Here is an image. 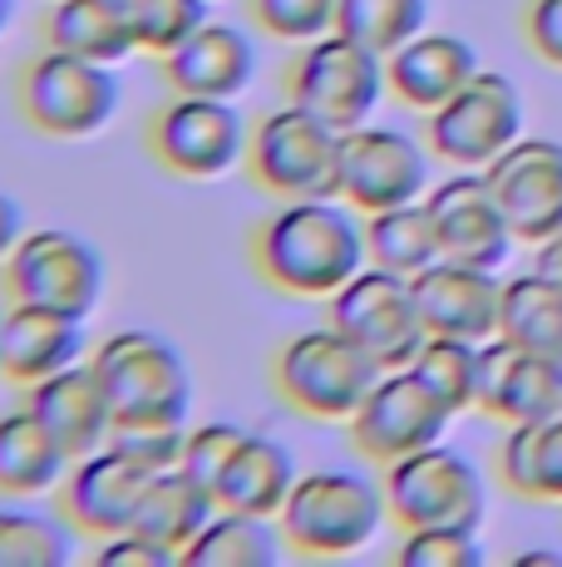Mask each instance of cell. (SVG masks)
I'll list each match as a JSON object with an SVG mask.
<instances>
[{
  "mask_svg": "<svg viewBox=\"0 0 562 567\" xmlns=\"http://www.w3.org/2000/svg\"><path fill=\"white\" fill-rule=\"evenodd\" d=\"M252 261L281 297L331 301L345 281L371 267L365 213L345 198H291L252 233Z\"/></svg>",
  "mask_w": 562,
  "mask_h": 567,
  "instance_id": "cell-1",
  "label": "cell"
},
{
  "mask_svg": "<svg viewBox=\"0 0 562 567\" xmlns=\"http://www.w3.org/2000/svg\"><path fill=\"white\" fill-rule=\"evenodd\" d=\"M277 523L296 558H355L381 538L391 504H385V484L355 468H311L296 478Z\"/></svg>",
  "mask_w": 562,
  "mask_h": 567,
  "instance_id": "cell-2",
  "label": "cell"
},
{
  "mask_svg": "<svg viewBox=\"0 0 562 567\" xmlns=\"http://www.w3.org/2000/svg\"><path fill=\"white\" fill-rule=\"evenodd\" d=\"M110 395L114 424H188L192 410V370L188 355L158 331L124 326L90 351Z\"/></svg>",
  "mask_w": 562,
  "mask_h": 567,
  "instance_id": "cell-3",
  "label": "cell"
},
{
  "mask_svg": "<svg viewBox=\"0 0 562 567\" xmlns=\"http://www.w3.org/2000/svg\"><path fill=\"white\" fill-rule=\"evenodd\" d=\"M385 365L371 351L351 341L341 326L296 331L272 361V385L296 414L326 424H351V414L365 405Z\"/></svg>",
  "mask_w": 562,
  "mask_h": 567,
  "instance_id": "cell-4",
  "label": "cell"
},
{
  "mask_svg": "<svg viewBox=\"0 0 562 567\" xmlns=\"http://www.w3.org/2000/svg\"><path fill=\"white\" fill-rule=\"evenodd\" d=\"M247 173L277 203L291 198H341V128L306 114L301 104L272 109L252 124Z\"/></svg>",
  "mask_w": 562,
  "mask_h": 567,
  "instance_id": "cell-5",
  "label": "cell"
},
{
  "mask_svg": "<svg viewBox=\"0 0 562 567\" xmlns=\"http://www.w3.org/2000/svg\"><path fill=\"white\" fill-rule=\"evenodd\" d=\"M287 94L306 114L326 118L331 128L351 134V128L371 124V114L391 94L385 54L365 50L361 40L331 30V35L311 40V45H296V60L287 70Z\"/></svg>",
  "mask_w": 562,
  "mask_h": 567,
  "instance_id": "cell-6",
  "label": "cell"
},
{
  "mask_svg": "<svg viewBox=\"0 0 562 567\" xmlns=\"http://www.w3.org/2000/svg\"><path fill=\"white\" fill-rule=\"evenodd\" d=\"M118 104H124V94H118L114 64L84 60V54L55 45L35 54L20 74V109L50 138H94L100 128L114 124Z\"/></svg>",
  "mask_w": 562,
  "mask_h": 567,
  "instance_id": "cell-7",
  "label": "cell"
},
{
  "mask_svg": "<svg viewBox=\"0 0 562 567\" xmlns=\"http://www.w3.org/2000/svg\"><path fill=\"white\" fill-rule=\"evenodd\" d=\"M385 504L399 533L409 528H479L483 523V478L469 454L445 440L385 464Z\"/></svg>",
  "mask_w": 562,
  "mask_h": 567,
  "instance_id": "cell-8",
  "label": "cell"
},
{
  "mask_svg": "<svg viewBox=\"0 0 562 567\" xmlns=\"http://www.w3.org/2000/svg\"><path fill=\"white\" fill-rule=\"evenodd\" d=\"M252 128H247L237 100H208V94H173L148 124V154L168 173L192 183H212L247 158Z\"/></svg>",
  "mask_w": 562,
  "mask_h": 567,
  "instance_id": "cell-9",
  "label": "cell"
},
{
  "mask_svg": "<svg viewBox=\"0 0 562 567\" xmlns=\"http://www.w3.org/2000/svg\"><path fill=\"white\" fill-rule=\"evenodd\" d=\"M429 154L449 168H489L523 138V100L499 70H479L449 104L425 114Z\"/></svg>",
  "mask_w": 562,
  "mask_h": 567,
  "instance_id": "cell-10",
  "label": "cell"
},
{
  "mask_svg": "<svg viewBox=\"0 0 562 567\" xmlns=\"http://www.w3.org/2000/svg\"><path fill=\"white\" fill-rule=\"evenodd\" d=\"M331 326H341L361 351H371L385 370H399L425 346V316L415 301V281L385 267H365L331 297Z\"/></svg>",
  "mask_w": 562,
  "mask_h": 567,
  "instance_id": "cell-11",
  "label": "cell"
},
{
  "mask_svg": "<svg viewBox=\"0 0 562 567\" xmlns=\"http://www.w3.org/2000/svg\"><path fill=\"white\" fill-rule=\"evenodd\" d=\"M429 144L391 124H361L341 134V198L365 217L429 198Z\"/></svg>",
  "mask_w": 562,
  "mask_h": 567,
  "instance_id": "cell-12",
  "label": "cell"
},
{
  "mask_svg": "<svg viewBox=\"0 0 562 567\" xmlns=\"http://www.w3.org/2000/svg\"><path fill=\"white\" fill-rule=\"evenodd\" d=\"M6 291L10 301H40V307L90 316L104 297V257L64 227L25 233L20 247L6 257Z\"/></svg>",
  "mask_w": 562,
  "mask_h": 567,
  "instance_id": "cell-13",
  "label": "cell"
},
{
  "mask_svg": "<svg viewBox=\"0 0 562 567\" xmlns=\"http://www.w3.org/2000/svg\"><path fill=\"white\" fill-rule=\"evenodd\" d=\"M449 405L415 375L409 365L385 370L375 380V390L365 395V405L351 414V444L365 454L371 464H395L415 450L445 440L449 430Z\"/></svg>",
  "mask_w": 562,
  "mask_h": 567,
  "instance_id": "cell-14",
  "label": "cell"
},
{
  "mask_svg": "<svg viewBox=\"0 0 562 567\" xmlns=\"http://www.w3.org/2000/svg\"><path fill=\"white\" fill-rule=\"evenodd\" d=\"M425 203H429V217H435L439 252L445 257L473 261V267H489V271H499L513 257L518 233L483 168H459L439 188H429Z\"/></svg>",
  "mask_w": 562,
  "mask_h": 567,
  "instance_id": "cell-15",
  "label": "cell"
},
{
  "mask_svg": "<svg viewBox=\"0 0 562 567\" xmlns=\"http://www.w3.org/2000/svg\"><path fill=\"white\" fill-rule=\"evenodd\" d=\"M154 478H158V468H148L128 450H118V444H104V450L74 460L70 478L60 484L64 518L80 533H90V538H114V533L134 528Z\"/></svg>",
  "mask_w": 562,
  "mask_h": 567,
  "instance_id": "cell-16",
  "label": "cell"
},
{
  "mask_svg": "<svg viewBox=\"0 0 562 567\" xmlns=\"http://www.w3.org/2000/svg\"><path fill=\"white\" fill-rule=\"evenodd\" d=\"M483 173H489L493 193H499L518 243L538 247L543 237L562 233V144L558 138H518Z\"/></svg>",
  "mask_w": 562,
  "mask_h": 567,
  "instance_id": "cell-17",
  "label": "cell"
},
{
  "mask_svg": "<svg viewBox=\"0 0 562 567\" xmlns=\"http://www.w3.org/2000/svg\"><path fill=\"white\" fill-rule=\"evenodd\" d=\"M415 281V301L429 336H464V341H493L503 321V281L499 271L473 261L439 257Z\"/></svg>",
  "mask_w": 562,
  "mask_h": 567,
  "instance_id": "cell-18",
  "label": "cell"
},
{
  "mask_svg": "<svg viewBox=\"0 0 562 567\" xmlns=\"http://www.w3.org/2000/svg\"><path fill=\"white\" fill-rule=\"evenodd\" d=\"M80 361H90L84 316L40 307V301H10V311H0V365L10 385L30 390Z\"/></svg>",
  "mask_w": 562,
  "mask_h": 567,
  "instance_id": "cell-19",
  "label": "cell"
},
{
  "mask_svg": "<svg viewBox=\"0 0 562 567\" xmlns=\"http://www.w3.org/2000/svg\"><path fill=\"white\" fill-rule=\"evenodd\" d=\"M479 410L503 424H538L562 414V361L523 351L508 336L479 346Z\"/></svg>",
  "mask_w": 562,
  "mask_h": 567,
  "instance_id": "cell-20",
  "label": "cell"
},
{
  "mask_svg": "<svg viewBox=\"0 0 562 567\" xmlns=\"http://www.w3.org/2000/svg\"><path fill=\"white\" fill-rule=\"evenodd\" d=\"M164 80L173 94H208V100H237L257 80V45L232 20H208L164 60Z\"/></svg>",
  "mask_w": 562,
  "mask_h": 567,
  "instance_id": "cell-21",
  "label": "cell"
},
{
  "mask_svg": "<svg viewBox=\"0 0 562 567\" xmlns=\"http://www.w3.org/2000/svg\"><path fill=\"white\" fill-rule=\"evenodd\" d=\"M30 410L45 420V430L64 444L70 460H84V454L104 450L114 434V410H110V395H104V380L90 361L60 370V375L40 380L30 385Z\"/></svg>",
  "mask_w": 562,
  "mask_h": 567,
  "instance_id": "cell-22",
  "label": "cell"
},
{
  "mask_svg": "<svg viewBox=\"0 0 562 567\" xmlns=\"http://www.w3.org/2000/svg\"><path fill=\"white\" fill-rule=\"evenodd\" d=\"M385 74H391V94L399 104L415 109V114H435L479 74V50L464 35L425 30L385 60Z\"/></svg>",
  "mask_w": 562,
  "mask_h": 567,
  "instance_id": "cell-23",
  "label": "cell"
},
{
  "mask_svg": "<svg viewBox=\"0 0 562 567\" xmlns=\"http://www.w3.org/2000/svg\"><path fill=\"white\" fill-rule=\"evenodd\" d=\"M70 468L74 460L30 405L0 414V494L6 498L55 494L70 478Z\"/></svg>",
  "mask_w": 562,
  "mask_h": 567,
  "instance_id": "cell-24",
  "label": "cell"
},
{
  "mask_svg": "<svg viewBox=\"0 0 562 567\" xmlns=\"http://www.w3.org/2000/svg\"><path fill=\"white\" fill-rule=\"evenodd\" d=\"M301 468L291 460V450L272 434H257L247 430L242 450L232 454V464L222 468L218 478V508H237V514H262V518H277L287 508L291 488H296Z\"/></svg>",
  "mask_w": 562,
  "mask_h": 567,
  "instance_id": "cell-25",
  "label": "cell"
},
{
  "mask_svg": "<svg viewBox=\"0 0 562 567\" xmlns=\"http://www.w3.org/2000/svg\"><path fill=\"white\" fill-rule=\"evenodd\" d=\"M212 514H218V494H212L208 484H198V478L178 464V468H164V474L154 478V488H148V498H144V508H138L134 528L144 533V538L164 543L173 558L183 563L188 543L208 528Z\"/></svg>",
  "mask_w": 562,
  "mask_h": 567,
  "instance_id": "cell-26",
  "label": "cell"
},
{
  "mask_svg": "<svg viewBox=\"0 0 562 567\" xmlns=\"http://www.w3.org/2000/svg\"><path fill=\"white\" fill-rule=\"evenodd\" d=\"M45 40L55 50L84 54V60L100 64H124L138 54L134 20L114 0H50Z\"/></svg>",
  "mask_w": 562,
  "mask_h": 567,
  "instance_id": "cell-27",
  "label": "cell"
},
{
  "mask_svg": "<svg viewBox=\"0 0 562 567\" xmlns=\"http://www.w3.org/2000/svg\"><path fill=\"white\" fill-rule=\"evenodd\" d=\"M287 538H281V523L262 514H237V508H218L208 518V528L188 543L183 563L192 567H277Z\"/></svg>",
  "mask_w": 562,
  "mask_h": 567,
  "instance_id": "cell-28",
  "label": "cell"
},
{
  "mask_svg": "<svg viewBox=\"0 0 562 567\" xmlns=\"http://www.w3.org/2000/svg\"><path fill=\"white\" fill-rule=\"evenodd\" d=\"M499 478L518 498L562 504V414L538 424H508L499 450Z\"/></svg>",
  "mask_w": 562,
  "mask_h": 567,
  "instance_id": "cell-29",
  "label": "cell"
},
{
  "mask_svg": "<svg viewBox=\"0 0 562 567\" xmlns=\"http://www.w3.org/2000/svg\"><path fill=\"white\" fill-rule=\"evenodd\" d=\"M365 247H371V261L385 271H399V277H419L425 267H435L439 257V233L435 217H429V203H405V207H385V213L365 217Z\"/></svg>",
  "mask_w": 562,
  "mask_h": 567,
  "instance_id": "cell-30",
  "label": "cell"
},
{
  "mask_svg": "<svg viewBox=\"0 0 562 567\" xmlns=\"http://www.w3.org/2000/svg\"><path fill=\"white\" fill-rule=\"evenodd\" d=\"M499 336L518 341L523 351H538L548 361H562V287L538 271L503 281V321Z\"/></svg>",
  "mask_w": 562,
  "mask_h": 567,
  "instance_id": "cell-31",
  "label": "cell"
},
{
  "mask_svg": "<svg viewBox=\"0 0 562 567\" xmlns=\"http://www.w3.org/2000/svg\"><path fill=\"white\" fill-rule=\"evenodd\" d=\"M74 523L45 508L0 504V567H64L74 558Z\"/></svg>",
  "mask_w": 562,
  "mask_h": 567,
  "instance_id": "cell-32",
  "label": "cell"
},
{
  "mask_svg": "<svg viewBox=\"0 0 562 567\" xmlns=\"http://www.w3.org/2000/svg\"><path fill=\"white\" fill-rule=\"evenodd\" d=\"M429 25V0H341L336 30L351 40H361L365 50L391 54L409 45L415 35H425Z\"/></svg>",
  "mask_w": 562,
  "mask_h": 567,
  "instance_id": "cell-33",
  "label": "cell"
},
{
  "mask_svg": "<svg viewBox=\"0 0 562 567\" xmlns=\"http://www.w3.org/2000/svg\"><path fill=\"white\" fill-rule=\"evenodd\" d=\"M419 380L449 405V414L479 410V341L464 336H425L419 355L409 361Z\"/></svg>",
  "mask_w": 562,
  "mask_h": 567,
  "instance_id": "cell-34",
  "label": "cell"
},
{
  "mask_svg": "<svg viewBox=\"0 0 562 567\" xmlns=\"http://www.w3.org/2000/svg\"><path fill=\"white\" fill-rule=\"evenodd\" d=\"M128 20H134L138 54L168 60L183 40L208 25V0H138Z\"/></svg>",
  "mask_w": 562,
  "mask_h": 567,
  "instance_id": "cell-35",
  "label": "cell"
},
{
  "mask_svg": "<svg viewBox=\"0 0 562 567\" xmlns=\"http://www.w3.org/2000/svg\"><path fill=\"white\" fill-rule=\"evenodd\" d=\"M341 0H252L257 25L281 45H311L336 30Z\"/></svg>",
  "mask_w": 562,
  "mask_h": 567,
  "instance_id": "cell-36",
  "label": "cell"
},
{
  "mask_svg": "<svg viewBox=\"0 0 562 567\" xmlns=\"http://www.w3.org/2000/svg\"><path fill=\"white\" fill-rule=\"evenodd\" d=\"M399 567H479V528H409L395 548Z\"/></svg>",
  "mask_w": 562,
  "mask_h": 567,
  "instance_id": "cell-37",
  "label": "cell"
},
{
  "mask_svg": "<svg viewBox=\"0 0 562 567\" xmlns=\"http://www.w3.org/2000/svg\"><path fill=\"white\" fill-rule=\"evenodd\" d=\"M242 440H247V430L242 424H232V420L198 424V430H188V444H183V468H188L198 484L218 488L222 468L232 464V454L242 450Z\"/></svg>",
  "mask_w": 562,
  "mask_h": 567,
  "instance_id": "cell-38",
  "label": "cell"
},
{
  "mask_svg": "<svg viewBox=\"0 0 562 567\" xmlns=\"http://www.w3.org/2000/svg\"><path fill=\"white\" fill-rule=\"evenodd\" d=\"M110 444L128 450L134 460H144L148 468H178L183 464V444H188V424H114Z\"/></svg>",
  "mask_w": 562,
  "mask_h": 567,
  "instance_id": "cell-39",
  "label": "cell"
},
{
  "mask_svg": "<svg viewBox=\"0 0 562 567\" xmlns=\"http://www.w3.org/2000/svg\"><path fill=\"white\" fill-rule=\"evenodd\" d=\"M100 567H173L178 558L164 548V543L144 538L138 528H124L114 538H100V553H94Z\"/></svg>",
  "mask_w": 562,
  "mask_h": 567,
  "instance_id": "cell-40",
  "label": "cell"
},
{
  "mask_svg": "<svg viewBox=\"0 0 562 567\" xmlns=\"http://www.w3.org/2000/svg\"><path fill=\"white\" fill-rule=\"evenodd\" d=\"M523 30H528V45L562 70V0H533L523 16Z\"/></svg>",
  "mask_w": 562,
  "mask_h": 567,
  "instance_id": "cell-41",
  "label": "cell"
},
{
  "mask_svg": "<svg viewBox=\"0 0 562 567\" xmlns=\"http://www.w3.org/2000/svg\"><path fill=\"white\" fill-rule=\"evenodd\" d=\"M20 237H25V213H20L15 198H6V193H0V261L15 252Z\"/></svg>",
  "mask_w": 562,
  "mask_h": 567,
  "instance_id": "cell-42",
  "label": "cell"
},
{
  "mask_svg": "<svg viewBox=\"0 0 562 567\" xmlns=\"http://www.w3.org/2000/svg\"><path fill=\"white\" fill-rule=\"evenodd\" d=\"M533 271H538V277H548L553 287H562V233H553V237H543V243H538Z\"/></svg>",
  "mask_w": 562,
  "mask_h": 567,
  "instance_id": "cell-43",
  "label": "cell"
},
{
  "mask_svg": "<svg viewBox=\"0 0 562 567\" xmlns=\"http://www.w3.org/2000/svg\"><path fill=\"white\" fill-rule=\"evenodd\" d=\"M538 563H543V567H562V553H543V548H538V553H518V558H513V567H538Z\"/></svg>",
  "mask_w": 562,
  "mask_h": 567,
  "instance_id": "cell-44",
  "label": "cell"
},
{
  "mask_svg": "<svg viewBox=\"0 0 562 567\" xmlns=\"http://www.w3.org/2000/svg\"><path fill=\"white\" fill-rule=\"evenodd\" d=\"M10 20H15V0H0V35L10 30Z\"/></svg>",
  "mask_w": 562,
  "mask_h": 567,
  "instance_id": "cell-45",
  "label": "cell"
},
{
  "mask_svg": "<svg viewBox=\"0 0 562 567\" xmlns=\"http://www.w3.org/2000/svg\"><path fill=\"white\" fill-rule=\"evenodd\" d=\"M114 6L124 10V16H134V6H138V0H114Z\"/></svg>",
  "mask_w": 562,
  "mask_h": 567,
  "instance_id": "cell-46",
  "label": "cell"
},
{
  "mask_svg": "<svg viewBox=\"0 0 562 567\" xmlns=\"http://www.w3.org/2000/svg\"><path fill=\"white\" fill-rule=\"evenodd\" d=\"M0 380H6V365H0Z\"/></svg>",
  "mask_w": 562,
  "mask_h": 567,
  "instance_id": "cell-47",
  "label": "cell"
}]
</instances>
